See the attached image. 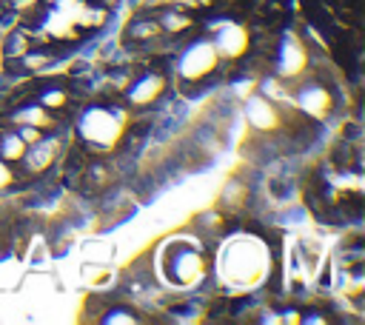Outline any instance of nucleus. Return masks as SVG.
<instances>
[{"label": "nucleus", "instance_id": "nucleus-5", "mask_svg": "<svg viewBox=\"0 0 365 325\" xmlns=\"http://www.w3.org/2000/svg\"><path fill=\"white\" fill-rule=\"evenodd\" d=\"M26 143L20 140V134L14 131V128H3L0 131V160H6V162H20V157L26 154Z\"/></svg>", "mask_w": 365, "mask_h": 325}, {"label": "nucleus", "instance_id": "nucleus-6", "mask_svg": "<svg viewBox=\"0 0 365 325\" xmlns=\"http://www.w3.org/2000/svg\"><path fill=\"white\" fill-rule=\"evenodd\" d=\"M20 182V174H14V168H11V162H6V160H0V191H6V188H11V185H17Z\"/></svg>", "mask_w": 365, "mask_h": 325}, {"label": "nucleus", "instance_id": "nucleus-4", "mask_svg": "<svg viewBox=\"0 0 365 325\" xmlns=\"http://www.w3.org/2000/svg\"><path fill=\"white\" fill-rule=\"evenodd\" d=\"M37 43H34V26H17L14 31H9V37H6V46H3V54H6V60L9 57H20V54H26V51H31Z\"/></svg>", "mask_w": 365, "mask_h": 325}, {"label": "nucleus", "instance_id": "nucleus-1", "mask_svg": "<svg viewBox=\"0 0 365 325\" xmlns=\"http://www.w3.org/2000/svg\"><path fill=\"white\" fill-rule=\"evenodd\" d=\"M163 91H165V74L160 71V66H154L151 71L137 74V77L131 80V86L123 91V97H125V103H128L131 108L143 111V108H151V105L163 97Z\"/></svg>", "mask_w": 365, "mask_h": 325}, {"label": "nucleus", "instance_id": "nucleus-3", "mask_svg": "<svg viewBox=\"0 0 365 325\" xmlns=\"http://www.w3.org/2000/svg\"><path fill=\"white\" fill-rule=\"evenodd\" d=\"M154 17H157L160 29L165 34H174V37H182L194 29V17L188 11H180V9H165V11H157Z\"/></svg>", "mask_w": 365, "mask_h": 325}, {"label": "nucleus", "instance_id": "nucleus-2", "mask_svg": "<svg viewBox=\"0 0 365 325\" xmlns=\"http://www.w3.org/2000/svg\"><path fill=\"white\" fill-rule=\"evenodd\" d=\"M160 34H163V29H160L157 17H154V14H140V17H134V20L128 23V29H125V43H128V46H137L140 51H145L148 43H154Z\"/></svg>", "mask_w": 365, "mask_h": 325}]
</instances>
